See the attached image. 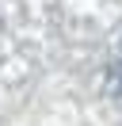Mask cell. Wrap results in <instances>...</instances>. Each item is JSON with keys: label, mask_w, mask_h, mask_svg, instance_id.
<instances>
[]
</instances>
